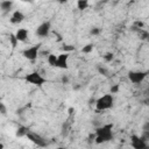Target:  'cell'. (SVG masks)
<instances>
[{
  "label": "cell",
  "instance_id": "obj_28",
  "mask_svg": "<svg viewBox=\"0 0 149 149\" xmlns=\"http://www.w3.org/2000/svg\"><path fill=\"white\" fill-rule=\"evenodd\" d=\"M144 102H146V104H147V105H149V97H148V98H147V99H146V100H144Z\"/></svg>",
  "mask_w": 149,
  "mask_h": 149
},
{
  "label": "cell",
  "instance_id": "obj_11",
  "mask_svg": "<svg viewBox=\"0 0 149 149\" xmlns=\"http://www.w3.org/2000/svg\"><path fill=\"white\" fill-rule=\"evenodd\" d=\"M28 34H29V31L26 28H19L15 33V36L19 42H24L28 38Z\"/></svg>",
  "mask_w": 149,
  "mask_h": 149
},
{
  "label": "cell",
  "instance_id": "obj_29",
  "mask_svg": "<svg viewBox=\"0 0 149 149\" xmlns=\"http://www.w3.org/2000/svg\"><path fill=\"white\" fill-rule=\"evenodd\" d=\"M0 149H3V143H0Z\"/></svg>",
  "mask_w": 149,
  "mask_h": 149
},
{
  "label": "cell",
  "instance_id": "obj_18",
  "mask_svg": "<svg viewBox=\"0 0 149 149\" xmlns=\"http://www.w3.org/2000/svg\"><path fill=\"white\" fill-rule=\"evenodd\" d=\"M62 50L68 54V52H70V51H73V50H74V47H73L72 44H65V43H64V44L62 45Z\"/></svg>",
  "mask_w": 149,
  "mask_h": 149
},
{
  "label": "cell",
  "instance_id": "obj_9",
  "mask_svg": "<svg viewBox=\"0 0 149 149\" xmlns=\"http://www.w3.org/2000/svg\"><path fill=\"white\" fill-rule=\"evenodd\" d=\"M68 61H69V54H61L58 55V61H57V66L58 69H68L69 65H68Z\"/></svg>",
  "mask_w": 149,
  "mask_h": 149
},
{
  "label": "cell",
  "instance_id": "obj_6",
  "mask_svg": "<svg viewBox=\"0 0 149 149\" xmlns=\"http://www.w3.org/2000/svg\"><path fill=\"white\" fill-rule=\"evenodd\" d=\"M40 47L41 44H36V45H33L30 48H27L22 51V55L24 58H27L28 61H35L38 56V50H40Z\"/></svg>",
  "mask_w": 149,
  "mask_h": 149
},
{
  "label": "cell",
  "instance_id": "obj_17",
  "mask_svg": "<svg viewBox=\"0 0 149 149\" xmlns=\"http://www.w3.org/2000/svg\"><path fill=\"white\" fill-rule=\"evenodd\" d=\"M92 50H93V44H91V43H88L81 48V52H84V54H90Z\"/></svg>",
  "mask_w": 149,
  "mask_h": 149
},
{
  "label": "cell",
  "instance_id": "obj_12",
  "mask_svg": "<svg viewBox=\"0 0 149 149\" xmlns=\"http://www.w3.org/2000/svg\"><path fill=\"white\" fill-rule=\"evenodd\" d=\"M12 6H13V1H8V0H5V1H1L0 2V8L3 13H7L12 9Z\"/></svg>",
  "mask_w": 149,
  "mask_h": 149
},
{
  "label": "cell",
  "instance_id": "obj_4",
  "mask_svg": "<svg viewBox=\"0 0 149 149\" xmlns=\"http://www.w3.org/2000/svg\"><path fill=\"white\" fill-rule=\"evenodd\" d=\"M147 74H148L147 71H129L128 72V79L133 84H141L146 79Z\"/></svg>",
  "mask_w": 149,
  "mask_h": 149
},
{
  "label": "cell",
  "instance_id": "obj_31",
  "mask_svg": "<svg viewBox=\"0 0 149 149\" xmlns=\"http://www.w3.org/2000/svg\"><path fill=\"white\" fill-rule=\"evenodd\" d=\"M148 94H149V86H148Z\"/></svg>",
  "mask_w": 149,
  "mask_h": 149
},
{
  "label": "cell",
  "instance_id": "obj_16",
  "mask_svg": "<svg viewBox=\"0 0 149 149\" xmlns=\"http://www.w3.org/2000/svg\"><path fill=\"white\" fill-rule=\"evenodd\" d=\"M9 42H10L12 48H16V45H17L19 41H17V38H16L15 34H9Z\"/></svg>",
  "mask_w": 149,
  "mask_h": 149
},
{
  "label": "cell",
  "instance_id": "obj_8",
  "mask_svg": "<svg viewBox=\"0 0 149 149\" xmlns=\"http://www.w3.org/2000/svg\"><path fill=\"white\" fill-rule=\"evenodd\" d=\"M50 29H51V23L50 21H45L43 23H41L37 28H36V35L40 36V37H47L50 33Z\"/></svg>",
  "mask_w": 149,
  "mask_h": 149
},
{
  "label": "cell",
  "instance_id": "obj_5",
  "mask_svg": "<svg viewBox=\"0 0 149 149\" xmlns=\"http://www.w3.org/2000/svg\"><path fill=\"white\" fill-rule=\"evenodd\" d=\"M130 146L134 149H149V144L141 136L132 135L130 136Z\"/></svg>",
  "mask_w": 149,
  "mask_h": 149
},
{
  "label": "cell",
  "instance_id": "obj_13",
  "mask_svg": "<svg viewBox=\"0 0 149 149\" xmlns=\"http://www.w3.org/2000/svg\"><path fill=\"white\" fill-rule=\"evenodd\" d=\"M28 132H29V129H28L27 127H24V126H20V127H17V129H16V132H15V136H16V137L27 136Z\"/></svg>",
  "mask_w": 149,
  "mask_h": 149
},
{
  "label": "cell",
  "instance_id": "obj_15",
  "mask_svg": "<svg viewBox=\"0 0 149 149\" xmlns=\"http://www.w3.org/2000/svg\"><path fill=\"white\" fill-rule=\"evenodd\" d=\"M88 7V1L87 0H78L77 1V8L79 10H84Z\"/></svg>",
  "mask_w": 149,
  "mask_h": 149
},
{
  "label": "cell",
  "instance_id": "obj_23",
  "mask_svg": "<svg viewBox=\"0 0 149 149\" xmlns=\"http://www.w3.org/2000/svg\"><path fill=\"white\" fill-rule=\"evenodd\" d=\"M0 113H1L2 115H6V113H7V109H6V106H5L3 102L0 104Z\"/></svg>",
  "mask_w": 149,
  "mask_h": 149
},
{
  "label": "cell",
  "instance_id": "obj_22",
  "mask_svg": "<svg viewBox=\"0 0 149 149\" xmlns=\"http://www.w3.org/2000/svg\"><path fill=\"white\" fill-rule=\"evenodd\" d=\"M90 33H91V35H99V34H100V28L93 27V28H91Z\"/></svg>",
  "mask_w": 149,
  "mask_h": 149
},
{
  "label": "cell",
  "instance_id": "obj_7",
  "mask_svg": "<svg viewBox=\"0 0 149 149\" xmlns=\"http://www.w3.org/2000/svg\"><path fill=\"white\" fill-rule=\"evenodd\" d=\"M27 137H28V140H30V141H31L34 144H36L37 147L43 148V147L47 146V141H45V139L42 137L40 134H37V133H35V132L29 130L28 134H27Z\"/></svg>",
  "mask_w": 149,
  "mask_h": 149
},
{
  "label": "cell",
  "instance_id": "obj_21",
  "mask_svg": "<svg viewBox=\"0 0 149 149\" xmlns=\"http://www.w3.org/2000/svg\"><path fill=\"white\" fill-rule=\"evenodd\" d=\"M98 71H99V73L102 74V76H106V77L108 76V71H107L104 66H98Z\"/></svg>",
  "mask_w": 149,
  "mask_h": 149
},
{
  "label": "cell",
  "instance_id": "obj_3",
  "mask_svg": "<svg viewBox=\"0 0 149 149\" xmlns=\"http://www.w3.org/2000/svg\"><path fill=\"white\" fill-rule=\"evenodd\" d=\"M24 80L27 83L31 84V85H35V86H42L43 84L47 83V79L42 74H40L38 72H36V71L26 74L24 76Z\"/></svg>",
  "mask_w": 149,
  "mask_h": 149
},
{
  "label": "cell",
  "instance_id": "obj_1",
  "mask_svg": "<svg viewBox=\"0 0 149 149\" xmlns=\"http://www.w3.org/2000/svg\"><path fill=\"white\" fill-rule=\"evenodd\" d=\"M114 137L113 135V123H106L95 129V143L102 144L106 142L112 141Z\"/></svg>",
  "mask_w": 149,
  "mask_h": 149
},
{
  "label": "cell",
  "instance_id": "obj_24",
  "mask_svg": "<svg viewBox=\"0 0 149 149\" xmlns=\"http://www.w3.org/2000/svg\"><path fill=\"white\" fill-rule=\"evenodd\" d=\"M141 137L144 140V141H149V132H143L142 130V135H141Z\"/></svg>",
  "mask_w": 149,
  "mask_h": 149
},
{
  "label": "cell",
  "instance_id": "obj_2",
  "mask_svg": "<svg viewBox=\"0 0 149 149\" xmlns=\"http://www.w3.org/2000/svg\"><path fill=\"white\" fill-rule=\"evenodd\" d=\"M113 105H114V98H113V94L111 93L104 94L95 100V109L99 112L109 109L113 107Z\"/></svg>",
  "mask_w": 149,
  "mask_h": 149
},
{
  "label": "cell",
  "instance_id": "obj_20",
  "mask_svg": "<svg viewBox=\"0 0 149 149\" xmlns=\"http://www.w3.org/2000/svg\"><path fill=\"white\" fill-rule=\"evenodd\" d=\"M113 58H114V55H113L112 52H106V54L104 55V59H105L106 62H112Z\"/></svg>",
  "mask_w": 149,
  "mask_h": 149
},
{
  "label": "cell",
  "instance_id": "obj_10",
  "mask_svg": "<svg viewBox=\"0 0 149 149\" xmlns=\"http://www.w3.org/2000/svg\"><path fill=\"white\" fill-rule=\"evenodd\" d=\"M24 20V14L20 10H15L10 16V22L13 24H19Z\"/></svg>",
  "mask_w": 149,
  "mask_h": 149
},
{
  "label": "cell",
  "instance_id": "obj_27",
  "mask_svg": "<svg viewBox=\"0 0 149 149\" xmlns=\"http://www.w3.org/2000/svg\"><path fill=\"white\" fill-rule=\"evenodd\" d=\"M135 24H136V26H139V27H142V26H143V23H142V22H136Z\"/></svg>",
  "mask_w": 149,
  "mask_h": 149
},
{
  "label": "cell",
  "instance_id": "obj_30",
  "mask_svg": "<svg viewBox=\"0 0 149 149\" xmlns=\"http://www.w3.org/2000/svg\"><path fill=\"white\" fill-rule=\"evenodd\" d=\"M56 149H66L65 147H58V148H56Z\"/></svg>",
  "mask_w": 149,
  "mask_h": 149
},
{
  "label": "cell",
  "instance_id": "obj_19",
  "mask_svg": "<svg viewBox=\"0 0 149 149\" xmlns=\"http://www.w3.org/2000/svg\"><path fill=\"white\" fill-rule=\"evenodd\" d=\"M119 90H120V85H119V84H114V85L111 86L109 92H111V94H114V93H118Z\"/></svg>",
  "mask_w": 149,
  "mask_h": 149
},
{
  "label": "cell",
  "instance_id": "obj_14",
  "mask_svg": "<svg viewBox=\"0 0 149 149\" xmlns=\"http://www.w3.org/2000/svg\"><path fill=\"white\" fill-rule=\"evenodd\" d=\"M47 61H48V63H49V65H50V66H54V68H56V66H57L58 56H56L55 54H49V55H48V58H47Z\"/></svg>",
  "mask_w": 149,
  "mask_h": 149
},
{
  "label": "cell",
  "instance_id": "obj_26",
  "mask_svg": "<svg viewBox=\"0 0 149 149\" xmlns=\"http://www.w3.org/2000/svg\"><path fill=\"white\" fill-rule=\"evenodd\" d=\"M62 81H63V83H68V81H69V78H68V77H65V76H64V77H63V78H62Z\"/></svg>",
  "mask_w": 149,
  "mask_h": 149
},
{
  "label": "cell",
  "instance_id": "obj_25",
  "mask_svg": "<svg viewBox=\"0 0 149 149\" xmlns=\"http://www.w3.org/2000/svg\"><path fill=\"white\" fill-rule=\"evenodd\" d=\"M142 130H143V132H149V121L144 122V125H143V127H142Z\"/></svg>",
  "mask_w": 149,
  "mask_h": 149
}]
</instances>
